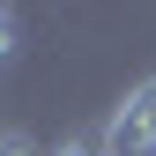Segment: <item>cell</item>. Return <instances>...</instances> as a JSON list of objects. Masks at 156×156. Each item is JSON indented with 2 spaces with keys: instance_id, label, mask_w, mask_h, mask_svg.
Here are the masks:
<instances>
[{
  "instance_id": "obj_1",
  "label": "cell",
  "mask_w": 156,
  "mask_h": 156,
  "mask_svg": "<svg viewBox=\"0 0 156 156\" xmlns=\"http://www.w3.org/2000/svg\"><path fill=\"white\" fill-rule=\"evenodd\" d=\"M97 149H104V156H156V74H141V82L112 104Z\"/></svg>"
},
{
  "instance_id": "obj_2",
  "label": "cell",
  "mask_w": 156,
  "mask_h": 156,
  "mask_svg": "<svg viewBox=\"0 0 156 156\" xmlns=\"http://www.w3.org/2000/svg\"><path fill=\"white\" fill-rule=\"evenodd\" d=\"M0 156H45V149H37L23 126H0Z\"/></svg>"
},
{
  "instance_id": "obj_3",
  "label": "cell",
  "mask_w": 156,
  "mask_h": 156,
  "mask_svg": "<svg viewBox=\"0 0 156 156\" xmlns=\"http://www.w3.org/2000/svg\"><path fill=\"white\" fill-rule=\"evenodd\" d=\"M45 156H104V149H97V141H89V134H60V141H52Z\"/></svg>"
},
{
  "instance_id": "obj_4",
  "label": "cell",
  "mask_w": 156,
  "mask_h": 156,
  "mask_svg": "<svg viewBox=\"0 0 156 156\" xmlns=\"http://www.w3.org/2000/svg\"><path fill=\"white\" fill-rule=\"evenodd\" d=\"M15 52H23V45H15V15L0 8V67H15Z\"/></svg>"
}]
</instances>
